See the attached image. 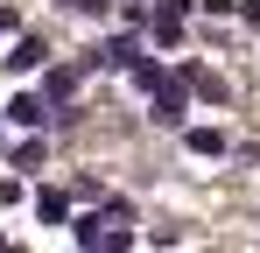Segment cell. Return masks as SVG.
<instances>
[{
  "label": "cell",
  "instance_id": "9c48e42d",
  "mask_svg": "<svg viewBox=\"0 0 260 253\" xmlns=\"http://www.w3.org/2000/svg\"><path fill=\"white\" fill-rule=\"evenodd\" d=\"M49 99L71 106V99H78V71H49Z\"/></svg>",
  "mask_w": 260,
  "mask_h": 253
},
{
  "label": "cell",
  "instance_id": "6da1fadb",
  "mask_svg": "<svg viewBox=\"0 0 260 253\" xmlns=\"http://www.w3.org/2000/svg\"><path fill=\"white\" fill-rule=\"evenodd\" d=\"M7 120L14 126H43V120H56V113H49V99H36V91H14V99H7Z\"/></svg>",
  "mask_w": 260,
  "mask_h": 253
},
{
  "label": "cell",
  "instance_id": "3957f363",
  "mask_svg": "<svg viewBox=\"0 0 260 253\" xmlns=\"http://www.w3.org/2000/svg\"><path fill=\"white\" fill-rule=\"evenodd\" d=\"M183 113H190L183 84H162V91H155V120H162V126H183Z\"/></svg>",
  "mask_w": 260,
  "mask_h": 253
},
{
  "label": "cell",
  "instance_id": "5b68a950",
  "mask_svg": "<svg viewBox=\"0 0 260 253\" xmlns=\"http://www.w3.org/2000/svg\"><path fill=\"white\" fill-rule=\"evenodd\" d=\"M183 148H190V155H225V134H218V126H190Z\"/></svg>",
  "mask_w": 260,
  "mask_h": 253
},
{
  "label": "cell",
  "instance_id": "8992f818",
  "mask_svg": "<svg viewBox=\"0 0 260 253\" xmlns=\"http://www.w3.org/2000/svg\"><path fill=\"white\" fill-rule=\"evenodd\" d=\"M127 78L141 84V91H162V84H169V78H162V64H155V56H134V64H127Z\"/></svg>",
  "mask_w": 260,
  "mask_h": 253
},
{
  "label": "cell",
  "instance_id": "8fae6325",
  "mask_svg": "<svg viewBox=\"0 0 260 253\" xmlns=\"http://www.w3.org/2000/svg\"><path fill=\"white\" fill-rule=\"evenodd\" d=\"M0 28H21V21H14V7H0Z\"/></svg>",
  "mask_w": 260,
  "mask_h": 253
},
{
  "label": "cell",
  "instance_id": "ba28073f",
  "mask_svg": "<svg viewBox=\"0 0 260 253\" xmlns=\"http://www.w3.org/2000/svg\"><path fill=\"white\" fill-rule=\"evenodd\" d=\"M36 218H43V225H63V218H71V197H63V190H43V197H36Z\"/></svg>",
  "mask_w": 260,
  "mask_h": 253
},
{
  "label": "cell",
  "instance_id": "52a82bcc",
  "mask_svg": "<svg viewBox=\"0 0 260 253\" xmlns=\"http://www.w3.org/2000/svg\"><path fill=\"white\" fill-rule=\"evenodd\" d=\"M155 42H183V0H169V7L155 14Z\"/></svg>",
  "mask_w": 260,
  "mask_h": 253
},
{
  "label": "cell",
  "instance_id": "30bf717a",
  "mask_svg": "<svg viewBox=\"0 0 260 253\" xmlns=\"http://www.w3.org/2000/svg\"><path fill=\"white\" fill-rule=\"evenodd\" d=\"M63 7H78V14H106V0H63Z\"/></svg>",
  "mask_w": 260,
  "mask_h": 253
},
{
  "label": "cell",
  "instance_id": "277c9868",
  "mask_svg": "<svg viewBox=\"0 0 260 253\" xmlns=\"http://www.w3.org/2000/svg\"><path fill=\"white\" fill-rule=\"evenodd\" d=\"M134 56H141V49H134V36H120V42H106V49H91V64H99V71H127Z\"/></svg>",
  "mask_w": 260,
  "mask_h": 253
},
{
  "label": "cell",
  "instance_id": "7a4b0ae2",
  "mask_svg": "<svg viewBox=\"0 0 260 253\" xmlns=\"http://www.w3.org/2000/svg\"><path fill=\"white\" fill-rule=\"evenodd\" d=\"M0 64H7V71L21 78V71H43V64H49V49H43V42H36V36H21V42H14V49H7V56H0Z\"/></svg>",
  "mask_w": 260,
  "mask_h": 253
}]
</instances>
